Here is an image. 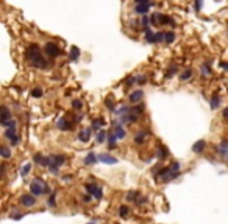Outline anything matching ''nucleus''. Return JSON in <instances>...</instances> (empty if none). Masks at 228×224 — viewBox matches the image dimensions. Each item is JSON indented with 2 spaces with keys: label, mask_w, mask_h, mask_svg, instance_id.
Masks as SVG:
<instances>
[{
  "label": "nucleus",
  "mask_w": 228,
  "mask_h": 224,
  "mask_svg": "<svg viewBox=\"0 0 228 224\" xmlns=\"http://www.w3.org/2000/svg\"><path fill=\"white\" fill-rule=\"evenodd\" d=\"M106 140H108V143H110V148H113L114 145L117 143V139H116L114 133H110V134H106Z\"/></svg>",
  "instance_id": "30"
},
{
  "label": "nucleus",
  "mask_w": 228,
  "mask_h": 224,
  "mask_svg": "<svg viewBox=\"0 0 228 224\" xmlns=\"http://www.w3.org/2000/svg\"><path fill=\"white\" fill-rule=\"evenodd\" d=\"M49 205H50V207H55V205H56V201H55V193H53V195L49 198Z\"/></svg>",
  "instance_id": "45"
},
{
  "label": "nucleus",
  "mask_w": 228,
  "mask_h": 224,
  "mask_svg": "<svg viewBox=\"0 0 228 224\" xmlns=\"http://www.w3.org/2000/svg\"><path fill=\"white\" fill-rule=\"evenodd\" d=\"M150 6H152V2H147V3H138V5L135 6V12H136V14H139V16H145L147 12H149Z\"/></svg>",
  "instance_id": "8"
},
{
  "label": "nucleus",
  "mask_w": 228,
  "mask_h": 224,
  "mask_svg": "<svg viewBox=\"0 0 228 224\" xmlns=\"http://www.w3.org/2000/svg\"><path fill=\"white\" fill-rule=\"evenodd\" d=\"M19 143H20V137H19V136L16 134L14 137L11 139V145H13V146H16V145H19Z\"/></svg>",
  "instance_id": "44"
},
{
  "label": "nucleus",
  "mask_w": 228,
  "mask_h": 224,
  "mask_svg": "<svg viewBox=\"0 0 228 224\" xmlns=\"http://www.w3.org/2000/svg\"><path fill=\"white\" fill-rule=\"evenodd\" d=\"M192 75H194V72H192L191 69H186V70L180 75V80H181V81H187V80H191V78H192Z\"/></svg>",
  "instance_id": "23"
},
{
  "label": "nucleus",
  "mask_w": 228,
  "mask_h": 224,
  "mask_svg": "<svg viewBox=\"0 0 228 224\" xmlns=\"http://www.w3.org/2000/svg\"><path fill=\"white\" fill-rule=\"evenodd\" d=\"M36 202H38V199L33 195H22L20 196V204L25 207H33V205H36Z\"/></svg>",
  "instance_id": "6"
},
{
  "label": "nucleus",
  "mask_w": 228,
  "mask_h": 224,
  "mask_svg": "<svg viewBox=\"0 0 228 224\" xmlns=\"http://www.w3.org/2000/svg\"><path fill=\"white\" fill-rule=\"evenodd\" d=\"M202 75H205V76H209L211 75V62H203V65H202Z\"/></svg>",
  "instance_id": "25"
},
{
  "label": "nucleus",
  "mask_w": 228,
  "mask_h": 224,
  "mask_svg": "<svg viewBox=\"0 0 228 224\" xmlns=\"http://www.w3.org/2000/svg\"><path fill=\"white\" fill-rule=\"evenodd\" d=\"M219 104H220V97H219V95H212V98H211V103H209L211 109H212V111H216V109L219 108Z\"/></svg>",
  "instance_id": "21"
},
{
  "label": "nucleus",
  "mask_w": 228,
  "mask_h": 224,
  "mask_svg": "<svg viewBox=\"0 0 228 224\" xmlns=\"http://www.w3.org/2000/svg\"><path fill=\"white\" fill-rule=\"evenodd\" d=\"M64 162H66V156H63V154L50 156V164L55 165V167H58V168H61V167L64 165Z\"/></svg>",
  "instance_id": "11"
},
{
  "label": "nucleus",
  "mask_w": 228,
  "mask_h": 224,
  "mask_svg": "<svg viewBox=\"0 0 228 224\" xmlns=\"http://www.w3.org/2000/svg\"><path fill=\"white\" fill-rule=\"evenodd\" d=\"M125 129H124V126L122 125H114V136H116V139L117 140H122V139H125Z\"/></svg>",
  "instance_id": "16"
},
{
  "label": "nucleus",
  "mask_w": 228,
  "mask_h": 224,
  "mask_svg": "<svg viewBox=\"0 0 228 224\" xmlns=\"http://www.w3.org/2000/svg\"><path fill=\"white\" fill-rule=\"evenodd\" d=\"M177 72H178V65H177V64H173V65H170V67H169V70H167L166 76H167V78H172V76L175 75Z\"/></svg>",
  "instance_id": "32"
},
{
  "label": "nucleus",
  "mask_w": 228,
  "mask_h": 224,
  "mask_svg": "<svg viewBox=\"0 0 228 224\" xmlns=\"http://www.w3.org/2000/svg\"><path fill=\"white\" fill-rule=\"evenodd\" d=\"M91 195H86V196H83V202H91Z\"/></svg>",
  "instance_id": "51"
},
{
  "label": "nucleus",
  "mask_w": 228,
  "mask_h": 224,
  "mask_svg": "<svg viewBox=\"0 0 228 224\" xmlns=\"http://www.w3.org/2000/svg\"><path fill=\"white\" fill-rule=\"evenodd\" d=\"M125 83H127L128 86H131V84H135V83H136V78H135V76H130V78H128V80H127Z\"/></svg>",
  "instance_id": "50"
},
{
  "label": "nucleus",
  "mask_w": 228,
  "mask_h": 224,
  "mask_svg": "<svg viewBox=\"0 0 228 224\" xmlns=\"http://www.w3.org/2000/svg\"><path fill=\"white\" fill-rule=\"evenodd\" d=\"M56 128L60 131H71L74 128V125L67 120V118H60V120L56 122Z\"/></svg>",
  "instance_id": "10"
},
{
  "label": "nucleus",
  "mask_w": 228,
  "mask_h": 224,
  "mask_svg": "<svg viewBox=\"0 0 228 224\" xmlns=\"http://www.w3.org/2000/svg\"><path fill=\"white\" fill-rule=\"evenodd\" d=\"M72 108H74L75 111H80V109L83 108V101H81V100H74V101H72Z\"/></svg>",
  "instance_id": "37"
},
{
  "label": "nucleus",
  "mask_w": 228,
  "mask_h": 224,
  "mask_svg": "<svg viewBox=\"0 0 228 224\" xmlns=\"http://www.w3.org/2000/svg\"><path fill=\"white\" fill-rule=\"evenodd\" d=\"M91 134H92L91 128H88V129H83V131H80V134H78V140H80V142H83V143H86V142H89V139H91Z\"/></svg>",
  "instance_id": "15"
},
{
  "label": "nucleus",
  "mask_w": 228,
  "mask_h": 224,
  "mask_svg": "<svg viewBox=\"0 0 228 224\" xmlns=\"http://www.w3.org/2000/svg\"><path fill=\"white\" fill-rule=\"evenodd\" d=\"M30 191L33 196H42L45 193H50V187L47 185V184L41 179V177H34L30 184Z\"/></svg>",
  "instance_id": "2"
},
{
  "label": "nucleus",
  "mask_w": 228,
  "mask_h": 224,
  "mask_svg": "<svg viewBox=\"0 0 228 224\" xmlns=\"http://www.w3.org/2000/svg\"><path fill=\"white\" fill-rule=\"evenodd\" d=\"M8 120H11V111L6 106H2L0 108V125L3 122H8Z\"/></svg>",
  "instance_id": "13"
},
{
  "label": "nucleus",
  "mask_w": 228,
  "mask_h": 224,
  "mask_svg": "<svg viewBox=\"0 0 228 224\" xmlns=\"http://www.w3.org/2000/svg\"><path fill=\"white\" fill-rule=\"evenodd\" d=\"M156 22H158V25H170V27H175V20H173L172 17H169V16L161 14V12H158Z\"/></svg>",
  "instance_id": "7"
},
{
  "label": "nucleus",
  "mask_w": 228,
  "mask_h": 224,
  "mask_svg": "<svg viewBox=\"0 0 228 224\" xmlns=\"http://www.w3.org/2000/svg\"><path fill=\"white\" fill-rule=\"evenodd\" d=\"M202 2H203V0H195V11L202 9Z\"/></svg>",
  "instance_id": "48"
},
{
  "label": "nucleus",
  "mask_w": 228,
  "mask_h": 224,
  "mask_svg": "<svg viewBox=\"0 0 228 224\" xmlns=\"http://www.w3.org/2000/svg\"><path fill=\"white\" fill-rule=\"evenodd\" d=\"M226 115H228V109H223V117L226 118Z\"/></svg>",
  "instance_id": "54"
},
{
  "label": "nucleus",
  "mask_w": 228,
  "mask_h": 224,
  "mask_svg": "<svg viewBox=\"0 0 228 224\" xmlns=\"http://www.w3.org/2000/svg\"><path fill=\"white\" fill-rule=\"evenodd\" d=\"M135 142L139 145V143H144L145 142V133H138L136 137H135Z\"/></svg>",
  "instance_id": "36"
},
{
  "label": "nucleus",
  "mask_w": 228,
  "mask_h": 224,
  "mask_svg": "<svg viewBox=\"0 0 228 224\" xmlns=\"http://www.w3.org/2000/svg\"><path fill=\"white\" fill-rule=\"evenodd\" d=\"M97 160H100V162H103V164H106V165H114V164L119 162L117 157H114V156H111V154H108V153L99 154V156H97Z\"/></svg>",
  "instance_id": "5"
},
{
  "label": "nucleus",
  "mask_w": 228,
  "mask_h": 224,
  "mask_svg": "<svg viewBox=\"0 0 228 224\" xmlns=\"http://www.w3.org/2000/svg\"><path fill=\"white\" fill-rule=\"evenodd\" d=\"M88 195L94 196L96 199H102V196H103V191H102V187H99L97 184H86L85 185Z\"/></svg>",
  "instance_id": "4"
},
{
  "label": "nucleus",
  "mask_w": 228,
  "mask_h": 224,
  "mask_svg": "<svg viewBox=\"0 0 228 224\" xmlns=\"http://www.w3.org/2000/svg\"><path fill=\"white\" fill-rule=\"evenodd\" d=\"M80 58V50L77 48V47H72L71 48V55H69V59L71 61H77Z\"/></svg>",
  "instance_id": "24"
},
{
  "label": "nucleus",
  "mask_w": 228,
  "mask_h": 224,
  "mask_svg": "<svg viewBox=\"0 0 228 224\" xmlns=\"http://www.w3.org/2000/svg\"><path fill=\"white\" fill-rule=\"evenodd\" d=\"M31 97L41 98V97H42V89H41V87H34V89L31 90Z\"/></svg>",
  "instance_id": "34"
},
{
  "label": "nucleus",
  "mask_w": 228,
  "mask_h": 224,
  "mask_svg": "<svg viewBox=\"0 0 228 224\" xmlns=\"http://www.w3.org/2000/svg\"><path fill=\"white\" fill-rule=\"evenodd\" d=\"M27 59H28V62L36 69H47L49 67V62L42 56L41 48H39L38 44H30L28 45V48H27Z\"/></svg>",
  "instance_id": "1"
},
{
  "label": "nucleus",
  "mask_w": 228,
  "mask_h": 224,
  "mask_svg": "<svg viewBox=\"0 0 228 224\" xmlns=\"http://www.w3.org/2000/svg\"><path fill=\"white\" fill-rule=\"evenodd\" d=\"M42 159H44V156H42L41 153H36V154L33 156V160H34L38 165H41V164H42Z\"/></svg>",
  "instance_id": "39"
},
{
  "label": "nucleus",
  "mask_w": 228,
  "mask_h": 224,
  "mask_svg": "<svg viewBox=\"0 0 228 224\" xmlns=\"http://www.w3.org/2000/svg\"><path fill=\"white\" fill-rule=\"evenodd\" d=\"M14 136H16V126H9V128H6V131H5V137L11 140Z\"/></svg>",
  "instance_id": "29"
},
{
  "label": "nucleus",
  "mask_w": 228,
  "mask_h": 224,
  "mask_svg": "<svg viewBox=\"0 0 228 224\" xmlns=\"http://www.w3.org/2000/svg\"><path fill=\"white\" fill-rule=\"evenodd\" d=\"M103 125H105V118H96V120L92 122V125H91V131H92V133H94V131H99Z\"/></svg>",
  "instance_id": "18"
},
{
  "label": "nucleus",
  "mask_w": 228,
  "mask_h": 224,
  "mask_svg": "<svg viewBox=\"0 0 228 224\" xmlns=\"http://www.w3.org/2000/svg\"><path fill=\"white\" fill-rule=\"evenodd\" d=\"M11 218H13V219H20L22 215H20V213H16V215H11Z\"/></svg>",
  "instance_id": "52"
},
{
  "label": "nucleus",
  "mask_w": 228,
  "mask_h": 224,
  "mask_svg": "<svg viewBox=\"0 0 228 224\" xmlns=\"http://www.w3.org/2000/svg\"><path fill=\"white\" fill-rule=\"evenodd\" d=\"M130 111H131L133 114H136V115H139V114H142V111H144V108H142V106H141V104L138 103V104H136V106H135V108H130Z\"/></svg>",
  "instance_id": "38"
},
{
  "label": "nucleus",
  "mask_w": 228,
  "mask_h": 224,
  "mask_svg": "<svg viewBox=\"0 0 228 224\" xmlns=\"http://www.w3.org/2000/svg\"><path fill=\"white\" fill-rule=\"evenodd\" d=\"M128 212H130V208L127 205H120L119 207V216L120 218H127L128 216Z\"/></svg>",
  "instance_id": "31"
},
{
  "label": "nucleus",
  "mask_w": 228,
  "mask_h": 224,
  "mask_svg": "<svg viewBox=\"0 0 228 224\" xmlns=\"http://www.w3.org/2000/svg\"><path fill=\"white\" fill-rule=\"evenodd\" d=\"M88 224H96V222H88Z\"/></svg>",
  "instance_id": "55"
},
{
  "label": "nucleus",
  "mask_w": 228,
  "mask_h": 224,
  "mask_svg": "<svg viewBox=\"0 0 228 224\" xmlns=\"http://www.w3.org/2000/svg\"><path fill=\"white\" fill-rule=\"evenodd\" d=\"M144 98V92L139 89V90H135V92H131L130 94V103L131 104H138L141 103V100Z\"/></svg>",
  "instance_id": "12"
},
{
  "label": "nucleus",
  "mask_w": 228,
  "mask_h": 224,
  "mask_svg": "<svg viewBox=\"0 0 228 224\" xmlns=\"http://www.w3.org/2000/svg\"><path fill=\"white\" fill-rule=\"evenodd\" d=\"M30 171H31V164H25L24 167H22V170H20V174L25 177L27 174H28L30 173Z\"/></svg>",
  "instance_id": "33"
},
{
  "label": "nucleus",
  "mask_w": 228,
  "mask_h": 224,
  "mask_svg": "<svg viewBox=\"0 0 228 224\" xmlns=\"http://www.w3.org/2000/svg\"><path fill=\"white\" fill-rule=\"evenodd\" d=\"M205 146H206V142H205V140H197V142L192 145V151H194L195 154H200V153H203Z\"/></svg>",
  "instance_id": "17"
},
{
  "label": "nucleus",
  "mask_w": 228,
  "mask_h": 224,
  "mask_svg": "<svg viewBox=\"0 0 228 224\" xmlns=\"http://www.w3.org/2000/svg\"><path fill=\"white\" fill-rule=\"evenodd\" d=\"M49 164H50V156H44V159H42V164H41V167H49Z\"/></svg>",
  "instance_id": "47"
},
{
  "label": "nucleus",
  "mask_w": 228,
  "mask_h": 224,
  "mask_svg": "<svg viewBox=\"0 0 228 224\" xmlns=\"http://www.w3.org/2000/svg\"><path fill=\"white\" fill-rule=\"evenodd\" d=\"M105 106L108 108L110 111H114L116 109V106H114V103H113V100L111 98H108V100H105Z\"/></svg>",
  "instance_id": "41"
},
{
  "label": "nucleus",
  "mask_w": 228,
  "mask_h": 224,
  "mask_svg": "<svg viewBox=\"0 0 228 224\" xmlns=\"http://www.w3.org/2000/svg\"><path fill=\"white\" fill-rule=\"evenodd\" d=\"M156 156L159 157L161 160H163V159H166V157L169 156V151H167V148H166V146H159V148H158V151H156Z\"/></svg>",
  "instance_id": "22"
},
{
  "label": "nucleus",
  "mask_w": 228,
  "mask_h": 224,
  "mask_svg": "<svg viewBox=\"0 0 228 224\" xmlns=\"http://www.w3.org/2000/svg\"><path fill=\"white\" fill-rule=\"evenodd\" d=\"M153 37H155V33L150 28H145V41L149 42V44H155L153 42Z\"/></svg>",
  "instance_id": "28"
},
{
  "label": "nucleus",
  "mask_w": 228,
  "mask_h": 224,
  "mask_svg": "<svg viewBox=\"0 0 228 224\" xmlns=\"http://www.w3.org/2000/svg\"><path fill=\"white\" fill-rule=\"evenodd\" d=\"M44 53L49 56V58H56V56H61L63 55V50L55 44V42H47L44 45Z\"/></svg>",
  "instance_id": "3"
},
{
  "label": "nucleus",
  "mask_w": 228,
  "mask_h": 224,
  "mask_svg": "<svg viewBox=\"0 0 228 224\" xmlns=\"http://www.w3.org/2000/svg\"><path fill=\"white\" fill-rule=\"evenodd\" d=\"M136 202L141 205V204H145V202H147V199H145L144 196H142V198H141V196H138V198H136Z\"/></svg>",
  "instance_id": "49"
},
{
  "label": "nucleus",
  "mask_w": 228,
  "mask_h": 224,
  "mask_svg": "<svg viewBox=\"0 0 228 224\" xmlns=\"http://www.w3.org/2000/svg\"><path fill=\"white\" fill-rule=\"evenodd\" d=\"M217 153L223 157H226V154H228V140L226 139H222V142H220V145H219V148H217Z\"/></svg>",
  "instance_id": "14"
},
{
  "label": "nucleus",
  "mask_w": 228,
  "mask_h": 224,
  "mask_svg": "<svg viewBox=\"0 0 228 224\" xmlns=\"http://www.w3.org/2000/svg\"><path fill=\"white\" fill-rule=\"evenodd\" d=\"M175 37H177V34L173 33V31H166V33H164V37H163V42L172 44L173 41H175Z\"/></svg>",
  "instance_id": "19"
},
{
  "label": "nucleus",
  "mask_w": 228,
  "mask_h": 224,
  "mask_svg": "<svg viewBox=\"0 0 228 224\" xmlns=\"http://www.w3.org/2000/svg\"><path fill=\"white\" fill-rule=\"evenodd\" d=\"M163 37H164V31H158V33H155L153 42H155V44H158V42H163Z\"/></svg>",
  "instance_id": "35"
},
{
  "label": "nucleus",
  "mask_w": 228,
  "mask_h": 224,
  "mask_svg": "<svg viewBox=\"0 0 228 224\" xmlns=\"http://www.w3.org/2000/svg\"><path fill=\"white\" fill-rule=\"evenodd\" d=\"M138 196H139V191H130V193L127 195V199H128V201H136Z\"/></svg>",
  "instance_id": "40"
},
{
  "label": "nucleus",
  "mask_w": 228,
  "mask_h": 224,
  "mask_svg": "<svg viewBox=\"0 0 228 224\" xmlns=\"http://www.w3.org/2000/svg\"><path fill=\"white\" fill-rule=\"evenodd\" d=\"M147 2H150V0H135V3H147Z\"/></svg>",
  "instance_id": "53"
},
{
  "label": "nucleus",
  "mask_w": 228,
  "mask_h": 224,
  "mask_svg": "<svg viewBox=\"0 0 228 224\" xmlns=\"http://www.w3.org/2000/svg\"><path fill=\"white\" fill-rule=\"evenodd\" d=\"M47 168H49V171H50L52 174H58V171H60V168H58V167L52 165V164H49V167H47Z\"/></svg>",
  "instance_id": "42"
},
{
  "label": "nucleus",
  "mask_w": 228,
  "mask_h": 224,
  "mask_svg": "<svg viewBox=\"0 0 228 224\" xmlns=\"http://www.w3.org/2000/svg\"><path fill=\"white\" fill-rule=\"evenodd\" d=\"M85 164H86V165H94V164H97V156L94 154V153H89V154L85 157Z\"/></svg>",
  "instance_id": "20"
},
{
  "label": "nucleus",
  "mask_w": 228,
  "mask_h": 224,
  "mask_svg": "<svg viewBox=\"0 0 228 224\" xmlns=\"http://www.w3.org/2000/svg\"><path fill=\"white\" fill-rule=\"evenodd\" d=\"M0 157H3V159H9V157H11V150L6 148V146H0Z\"/></svg>",
  "instance_id": "26"
},
{
  "label": "nucleus",
  "mask_w": 228,
  "mask_h": 224,
  "mask_svg": "<svg viewBox=\"0 0 228 224\" xmlns=\"http://www.w3.org/2000/svg\"><path fill=\"white\" fill-rule=\"evenodd\" d=\"M96 142H97V143H103V142H106V131H103V129H99Z\"/></svg>",
  "instance_id": "27"
},
{
  "label": "nucleus",
  "mask_w": 228,
  "mask_h": 224,
  "mask_svg": "<svg viewBox=\"0 0 228 224\" xmlns=\"http://www.w3.org/2000/svg\"><path fill=\"white\" fill-rule=\"evenodd\" d=\"M149 23H150L149 17H147V16H142V27H144V28H149Z\"/></svg>",
  "instance_id": "46"
},
{
  "label": "nucleus",
  "mask_w": 228,
  "mask_h": 224,
  "mask_svg": "<svg viewBox=\"0 0 228 224\" xmlns=\"http://www.w3.org/2000/svg\"><path fill=\"white\" fill-rule=\"evenodd\" d=\"M136 78V83L138 84H145L147 83V78L144 76V75H141V76H135Z\"/></svg>",
  "instance_id": "43"
},
{
  "label": "nucleus",
  "mask_w": 228,
  "mask_h": 224,
  "mask_svg": "<svg viewBox=\"0 0 228 224\" xmlns=\"http://www.w3.org/2000/svg\"><path fill=\"white\" fill-rule=\"evenodd\" d=\"M119 117H120V122H122V123H136L138 122V115L133 114L131 111H128L127 114L119 115Z\"/></svg>",
  "instance_id": "9"
}]
</instances>
